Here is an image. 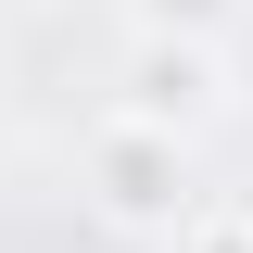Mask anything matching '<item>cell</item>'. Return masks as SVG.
<instances>
[{
    "instance_id": "6da1fadb",
    "label": "cell",
    "mask_w": 253,
    "mask_h": 253,
    "mask_svg": "<svg viewBox=\"0 0 253 253\" xmlns=\"http://www.w3.org/2000/svg\"><path fill=\"white\" fill-rule=\"evenodd\" d=\"M89 203H101V228H126V241H177V228L203 215L190 139L152 126V114H101L89 126Z\"/></svg>"
},
{
    "instance_id": "7a4b0ae2",
    "label": "cell",
    "mask_w": 253,
    "mask_h": 253,
    "mask_svg": "<svg viewBox=\"0 0 253 253\" xmlns=\"http://www.w3.org/2000/svg\"><path fill=\"white\" fill-rule=\"evenodd\" d=\"M114 114H152V126H177V139H203V126L228 114V63H215V38H139V51H126Z\"/></svg>"
},
{
    "instance_id": "3957f363",
    "label": "cell",
    "mask_w": 253,
    "mask_h": 253,
    "mask_svg": "<svg viewBox=\"0 0 253 253\" xmlns=\"http://www.w3.org/2000/svg\"><path fill=\"white\" fill-rule=\"evenodd\" d=\"M228 0H139V38H215Z\"/></svg>"
},
{
    "instance_id": "277c9868",
    "label": "cell",
    "mask_w": 253,
    "mask_h": 253,
    "mask_svg": "<svg viewBox=\"0 0 253 253\" xmlns=\"http://www.w3.org/2000/svg\"><path fill=\"white\" fill-rule=\"evenodd\" d=\"M165 253H253V215H190Z\"/></svg>"
}]
</instances>
